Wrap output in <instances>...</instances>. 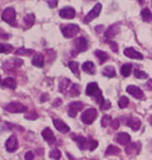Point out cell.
Returning <instances> with one entry per match:
<instances>
[{"label": "cell", "mask_w": 152, "mask_h": 160, "mask_svg": "<svg viewBox=\"0 0 152 160\" xmlns=\"http://www.w3.org/2000/svg\"><path fill=\"white\" fill-rule=\"evenodd\" d=\"M141 18L144 21H146V22H150V21H152V13L150 12L149 9L144 8V10L141 11Z\"/></svg>", "instance_id": "cell-30"}, {"label": "cell", "mask_w": 152, "mask_h": 160, "mask_svg": "<svg viewBox=\"0 0 152 160\" xmlns=\"http://www.w3.org/2000/svg\"><path fill=\"white\" fill-rule=\"evenodd\" d=\"M34 159V152L33 151H27L25 154V160H33Z\"/></svg>", "instance_id": "cell-40"}, {"label": "cell", "mask_w": 152, "mask_h": 160, "mask_svg": "<svg viewBox=\"0 0 152 160\" xmlns=\"http://www.w3.org/2000/svg\"><path fill=\"white\" fill-rule=\"evenodd\" d=\"M119 125H120V121L117 119L112 121V129H113V130L117 129V127H119Z\"/></svg>", "instance_id": "cell-42"}, {"label": "cell", "mask_w": 152, "mask_h": 160, "mask_svg": "<svg viewBox=\"0 0 152 160\" xmlns=\"http://www.w3.org/2000/svg\"><path fill=\"white\" fill-rule=\"evenodd\" d=\"M138 2H139V3H144V0H138Z\"/></svg>", "instance_id": "cell-48"}, {"label": "cell", "mask_w": 152, "mask_h": 160, "mask_svg": "<svg viewBox=\"0 0 152 160\" xmlns=\"http://www.w3.org/2000/svg\"><path fill=\"white\" fill-rule=\"evenodd\" d=\"M75 14H76V12L72 7H65L60 10V16L62 19H74Z\"/></svg>", "instance_id": "cell-13"}, {"label": "cell", "mask_w": 152, "mask_h": 160, "mask_svg": "<svg viewBox=\"0 0 152 160\" xmlns=\"http://www.w3.org/2000/svg\"><path fill=\"white\" fill-rule=\"evenodd\" d=\"M53 125H54V127H56L59 132H61V133H69V132H70V127L60 119H54Z\"/></svg>", "instance_id": "cell-12"}, {"label": "cell", "mask_w": 152, "mask_h": 160, "mask_svg": "<svg viewBox=\"0 0 152 160\" xmlns=\"http://www.w3.org/2000/svg\"><path fill=\"white\" fill-rule=\"evenodd\" d=\"M26 119H29V120H35V119H37V114H34V116H27V117H26Z\"/></svg>", "instance_id": "cell-45"}, {"label": "cell", "mask_w": 152, "mask_h": 160, "mask_svg": "<svg viewBox=\"0 0 152 160\" xmlns=\"http://www.w3.org/2000/svg\"><path fill=\"white\" fill-rule=\"evenodd\" d=\"M125 123H126V125H128L133 131H138L139 127H141V122H140L139 119H137V118H129Z\"/></svg>", "instance_id": "cell-18"}, {"label": "cell", "mask_w": 152, "mask_h": 160, "mask_svg": "<svg viewBox=\"0 0 152 160\" xmlns=\"http://www.w3.org/2000/svg\"><path fill=\"white\" fill-rule=\"evenodd\" d=\"M61 103H62V100H61V99H60V98H57V99H56V101L53 103V106H54V107H58V106H60Z\"/></svg>", "instance_id": "cell-43"}, {"label": "cell", "mask_w": 152, "mask_h": 160, "mask_svg": "<svg viewBox=\"0 0 152 160\" xmlns=\"http://www.w3.org/2000/svg\"><path fill=\"white\" fill-rule=\"evenodd\" d=\"M102 74L104 75V76H106V78H115L116 71H115V69H114V67L109 65V67H106L103 69Z\"/></svg>", "instance_id": "cell-23"}, {"label": "cell", "mask_w": 152, "mask_h": 160, "mask_svg": "<svg viewBox=\"0 0 152 160\" xmlns=\"http://www.w3.org/2000/svg\"><path fill=\"white\" fill-rule=\"evenodd\" d=\"M72 138L76 142L78 148H80V149H85V148L88 147V142H87V140H86V137L82 136V135L73 134Z\"/></svg>", "instance_id": "cell-16"}, {"label": "cell", "mask_w": 152, "mask_h": 160, "mask_svg": "<svg viewBox=\"0 0 152 160\" xmlns=\"http://www.w3.org/2000/svg\"><path fill=\"white\" fill-rule=\"evenodd\" d=\"M101 9H102L101 3H97V5L87 13V16L84 19V23H90L93 20H95L96 18H98L99 14H100V12H101Z\"/></svg>", "instance_id": "cell-6"}, {"label": "cell", "mask_w": 152, "mask_h": 160, "mask_svg": "<svg viewBox=\"0 0 152 160\" xmlns=\"http://www.w3.org/2000/svg\"><path fill=\"white\" fill-rule=\"evenodd\" d=\"M74 47L76 48V50H77L78 52L86 51L88 48L87 39H86L85 37H78V38L74 41Z\"/></svg>", "instance_id": "cell-10"}, {"label": "cell", "mask_w": 152, "mask_h": 160, "mask_svg": "<svg viewBox=\"0 0 152 160\" xmlns=\"http://www.w3.org/2000/svg\"><path fill=\"white\" fill-rule=\"evenodd\" d=\"M102 29H103V26H102V25H99V26H97V27H96L95 30H96V32H97V33H99V32H100Z\"/></svg>", "instance_id": "cell-46"}, {"label": "cell", "mask_w": 152, "mask_h": 160, "mask_svg": "<svg viewBox=\"0 0 152 160\" xmlns=\"http://www.w3.org/2000/svg\"><path fill=\"white\" fill-rule=\"evenodd\" d=\"M47 98H48V96H47V95H44V96H42V97L40 98V101H42V103H44V101L47 100Z\"/></svg>", "instance_id": "cell-47"}, {"label": "cell", "mask_w": 152, "mask_h": 160, "mask_svg": "<svg viewBox=\"0 0 152 160\" xmlns=\"http://www.w3.org/2000/svg\"><path fill=\"white\" fill-rule=\"evenodd\" d=\"M82 121L85 124H91L97 118V110L95 108H89L82 113Z\"/></svg>", "instance_id": "cell-5"}, {"label": "cell", "mask_w": 152, "mask_h": 160, "mask_svg": "<svg viewBox=\"0 0 152 160\" xmlns=\"http://www.w3.org/2000/svg\"><path fill=\"white\" fill-rule=\"evenodd\" d=\"M41 135H42V138H44L47 143H49V144H53V143L56 142V136H54L53 132H52L49 127H46L44 131L41 132Z\"/></svg>", "instance_id": "cell-15"}, {"label": "cell", "mask_w": 152, "mask_h": 160, "mask_svg": "<svg viewBox=\"0 0 152 160\" xmlns=\"http://www.w3.org/2000/svg\"><path fill=\"white\" fill-rule=\"evenodd\" d=\"M32 64L35 65V67H37V68H42L45 64L44 56L41 54H36L33 57V59H32Z\"/></svg>", "instance_id": "cell-20"}, {"label": "cell", "mask_w": 152, "mask_h": 160, "mask_svg": "<svg viewBox=\"0 0 152 160\" xmlns=\"http://www.w3.org/2000/svg\"><path fill=\"white\" fill-rule=\"evenodd\" d=\"M132 70H133L132 64H129V63L123 64L121 68V74L123 75L124 78H128L129 75H130V73H132Z\"/></svg>", "instance_id": "cell-25"}, {"label": "cell", "mask_w": 152, "mask_h": 160, "mask_svg": "<svg viewBox=\"0 0 152 160\" xmlns=\"http://www.w3.org/2000/svg\"><path fill=\"white\" fill-rule=\"evenodd\" d=\"M121 150L120 148L115 147L114 145H110L106 150V156H114V155H119Z\"/></svg>", "instance_id": "cell-27"}, {"label": "cell", "mask_w": 152, "mask_h": 160, "mask_svg": "<svg viewBox=\"0 0 152 160\" xmlns=\"http://www.w3.org/2000/svg\"><path fill=\"white\" fill-rule=\"evenodd\" d=\"M33 54V49H26V48H19L15 51V54H18V56H31Z\"/></svg>", "instance_id": "cell-31"}, {"label": "cell", "mask_w": 152, "mask_h": 160, "mask_svg": "<svg viewBox=\"0 0 152 160\" xmlns=\"http://www.w3.org/2000/svg\"><path fill=\"white\" fill-rule=\"evenodd\" d=\"M78 63L76 61H70L69 62V68L71 69L73 73H74L76 76H79V69H78Z\"/></svg>", "instance_id": "cell-28"}, {"label": "cell", "mask_w": 152, "mask_h": 160, "mask_svg": "<svg viewBox=\"0 0 152 160\" xmlns=\"http://www.w3.org/2000/svg\"><path fill=\"white\" fill-rule=\"evenodd\" d=\"M48 5L50 8H56L58 5V0H48Z\"/></svg>", "instance_id": "cell-41"}, {"label": "cell", "mask_w": 152, "mask_h": 160, "mask_svg": "<svg viewBox=\"0 0 152 160\" xmlns=\"http://www.w3.org/2000/svg\"><path fill=\"white\" fill-rule=\"evenodd\" d=\"M13 51V46L10 44H0V54H10Z\"/></svg>", "instance_id": "cell-29"}, {"label": "cell", "mask_w": 152, "mask_h": 160, "mask_svg": "<svg viewBox=\"0 0 152 160\" xmlns=\"http://www.w3.org/2000/svg\"><path fill=\"white\" fill-rule=\"evenodd\" d=\"M151 5H152V2H151Z\"/></svg>", "instance_id": "cell-50"}, {"label": "cell", "mask_w": 152, "mask_h": 160, "mask_svg": "<svg viewBox=\"0 0 152 160\" xmlns=\"http://www.w3.org/2000/svg\"><path fill=\"white\" fill-rule=\"evenodd\" d=\"M146 86H147L148 89H151L152 90V78H150V80L148 81L147 84H146Z\"/></svg>", "instance_id": "cell-44"}, {"label": "cell", "mask_w": 152, "mask_h": 160, "mask_svg": "<svg viewBox=\"0 0 152 160\" xmlns=\"http://www.w3.org/2000/svg\"><path fill=\"white\" fill-rule=\"evenodd\" d=\"M86 94H87L88 96H90V97H95L96 101H97V103H99V105H101V103L104 101L100 88L98 87V84L95 82L89 83L87 85V87H86Z\"/></svg>", "instance_id": "cell-1"}, {"label": "cell", "mask_w": 152, "mask_h": 160, "mask_svg": "<svg viewBox=\"0 0 152 160\" xmlns=\"http://www.w3.org/2000/svg\"><path fill=\"white\" fill-rule=\"evenodd\" d=\"M80 31L79 26L77 24H63L61 25V32L65 38H72L78 32Z\"/></svg>", "instance_id": "cell-3"}, {"label": "cell", "mask_w": 152, "mask_h": 160, "mask_svg": "<svg viewBox=\"0 0 152 160\" xmlns=\"http://www.w3.org/2000/svg\"><path fill=\"white\" fill-rule=\"evenodd\" d=\"M108 43H109V45H110V47H111V49L113 50L114 52L119 51V46H117L116 43H114V41H112V40H108Z\"/></svg>", "instance_id": "cell-39"}, {"label": "cell", "mask_w": 152, "mask_h": 160, "mask_svg": "<svg viewBox=\"0 0 152 160\" xmlns=\"http://www.w3.org/2000/svg\"><path fill=\"white\" fill-rule=\"evenodd\" d=\"M110 108H111V101L108 100V99H104V101L100 105V109L101 110H108Z\"/></svg>", "instance_id": "cell-37"}, {"label": "cell", "mask_w": 152, "mask_h": 160, "mask_svg": "<svg viewBox=\"0 0 152 160\" xmlns=\"http://www.w3.org/2000/svg\"><path fill=\"white\" fill-rule=\"evenodd\" d=\"M124 54L128 58H132V59H138V60L144 59L142 54H140L139 51L135 50L134 48H126V49L124 50Z\"/></svg>", "instance_id": "cell-14"}, {"label": "cell", "mask_w": 152, "mask_h": 160, "mask_svg": "<svg viewBox=\"0 0 152 160\" xmlns=\"http://www.w3.org/2000/svg\"><path fill=\"white\" fill-rule=\"evenodd\" d=\"M24 24H25V29H29L35 23V14L34 13H29L27 16L24 18Z\"/></svg>", "instance_id": "cell-22"}, {"label": "cell", "mask_w": 152, "mask_h": 160, "mask_svg": "<svg viewBox=\"0 0 152 160\" xmlns=\"http://www.w3.org/2000/svg\"><path fill=\"white\" fill-rule=\"evenodd\" d=\"M0 84H1V76H0Z\"/></svg>", "instance_id": "cell-49"}, {"label": "cell", "mask_w": 152, "mask_h": 160, "mask_svg": "<svg viewBox=\"0 0 152 160\" xmlns=\"http://www.w3.org/2000/svg\"><path fill=\"white\" fill-rule=\"evenodd\" d=\"M5 109L8 112H11V113H23V112L27 111V107L22 105L21 103H18V101H13V103H8L5 107Z\"/></svg>", "instance_id": "cell-4"}, {"label": "cell", "mask_w": 152, "mask_h": 160, "mask_svg": "<svg viewBox=\"0 0 152 160\" xmlns=\"http://www.w3.org/2000/svg\"><path fill=\"white\" fill-rule=\"evenodd\" d=\"M151 123H152V121H151Z\"/></svg>", "instance_id": "cell-51"}, {"label": "cell", "mask_w": 152, "mask_h": 160, "mask_svg": "<svg viewBox=\"0 0 152 160\" xmlns=\"http://www.w3.org/2000/svg\"><path fill=\"white\" fill-rule=\"evenodd\" d=\"M84 105L80 101H73L69 105V110H67V114L71 117V118H75L77 116V113L83 109Z\"/></svg>", "instance_id": "cell-7"}, {"label": "cell", "mask_w": 152, "mask_h": 160, "mask_svg": "<svg viewBox=\"0 0 152 160\" xmlns=\"http://www.w3.org/2000/svg\"><path fill=\"white\" fill-rule=\"evenodd\" d=\"M126 92L128 94H130L133 97H135V98H137V99H142V98H144V93H142V90L140 89L139 87H137V86H135V85L127 86Z\"/></svg>", "instance_id": "cell-11"}, {"label": "cell", "mask_w": 152, "mask_h": 160, "mask_svg": "<svg viewBox=\"0 0 152 160\" xmlns=\"http://www.w3.org/2000/svg\"><path fill=\"white\" fill-rule=\"evenodd\" d=\"M95 56L96 57H98V59L100 60V63H104L109 58L108 54L102 51V50H95Z\"/></svg>", "instance_id": "cell-26"}, {"label": "cell", "mask_w": 152, "mask_h": 160, "mask_svg": "<svg viewBox=\"0 0 152 160\" xmlns=\"http://www.w3.org/2000/svg\"><path fill=\"white\" fill-rule=\"evenodd\" d=\"M79 94H80V88H79V86H78L77 84H73V85L71 86L70 95L72 96V97H76V96H78Z\"/></svg>", "instance_id": "cell-32"}, {"label": "cell", "mask_w": 152, "mask_h": 160, "mask_svg": "<svg viewBox=\"0 0 152 160\" xmlns=\"http://www.w3.org/2000/svg\"><path fill=\"white\" fill-rule=\"evenodd\" d=\"M128 103H129V100H128V98H127L126 96H122L121 98H120V100H119V107L120 108H122V109H124V108H126V107L128 106Z\"/></svg>", "instance_id": "cell-33"}, {"label": "cell", "mask_w": 152, "mask_h": 160, "mask_svg": "<svg viewBox=\"0 0 152 160\" xmlns=\"http://www.w3.org/2000/svg\"><path fill=\"white\" fill-rule=\"evenodd\" d=\"M70 86H71V81L69 78H62L59 83V90L61 93H65Z\"/></svg>", "instance_id": "cell-24"}, {"label": "cell", "mask_w": 152, "mask_h": 160, "mask_svg": "<svg viewBox=\"0 0 152 160\" xmlns=\"http://www.w3.org/2000/svg\"><path fill=\"white\" fill-rule=\"evenodd\" d=\"M15 16H16L15 9L12 8V7H10V8H7L2 12L1 19H2L3 22L10 24L11 26L14 27V26H18V23H16V21H15Z\"/></svg>", "instance_id": "cell-2"}, {"label": "cell", "mask_w": 152, "mask_h": 160, "mask_svg": "<svg viewBox=\"0 0 152 160\" xmlns=\"http://www.w3.org/2000/svg\"><path fill=\"white\" fill-rule=\"evenodd\" d=\"M49 157L51 159H54V160H59L61 158V151L59 149H53L49 152Z\"/></svg>", "instance_id": "cell-35"}, {"label": "cell", "mask_w": 152, "mask_h": 160, "mask_svg": "<svg viewBox=\"0 0 152 160\" xmlns=\"http://www.w3.org/2000/svg\"><path fill=\"white\" fill-rule=\"evenodd\" d=\"M134 75H135V78H141V80H144V78H148V74H147V73L144 72V71L138 70V69H135V70H134Z\"/></svg>", "instance_id": "cell-34"}, {"label": "cell", "mask_w": 152, "mask_h": 160, "mask_svg": "<svg viewBox=\"0 0 152 160\" xmlns=\"http://www.w3.org/2000/svg\"><path fill=\"white\" fill-rule=\"evenodd\" d=\"M18 147H19L18 138H16L15 135H11L7 140V142H5V149H7L8 152H13L18 149Z\"/></svg>", "instance_id": "cell-9"}, {"label": "cell", "mask_w": 152, "mask_h": 160, "mask_svg": "<svg viewBox=\"0 0 152 160\" xmlns=\"http://www.w3.org/2000/svg\"><path fill=\"white\" fill-rule=\"evenodd\" d=\"M1 86L3 88H10V89H15L16 82L13 78H7L1 82Z\"/></svg>", "instance_id": "cell-21"}, {"label": "cell", "mask_w": 152, "mask_h": 160, "mask_svg": "<svg viewBox=\"0 0 152 160\" xmlns=\"http://www.w3.org/2000/svg\"><path fill=\"white\" fill-rule=\"evenodd\" d=\"M115 140L119 144L125 145V146H126V145H128V143L130 142V135H128L127 133L122 132V133H119V134L116 135Z\"/></svg>", "instance_id": "cell-17"}, {"label": "cell", "mask_w": 152, "mask_h": 160, "mask_svg": "<svg viewBox=\"0 0 152 160\" xmlns=\"http://www.w3.org/2000/svg\"><path fill=\"white\" fill-rule=\"evenodd\" d=\"M98 144H99V143L97 142V141L90 140V141H89V143H88V149L93 151V150H95L96 148L98 147Z\"/></svg>", "instance_id": "cell-38"}, {"label": "cell", "mask_w": 152, "mask_h": 160, "mask_svg": "<svg viewBox=\"0 0 152 160\" xmlns=\"http://www.w3.org/2000/svg\"><path fill=\"white\" fill-rule=\"evenodd\" d=\"M120 23L113 24V25L109 26L106 31L104 32V37L106 38V40H111L113 37H115V35H117V33L120 32Z\"/></svg>", "instance_id": "cell-8"}, {"label": "cell", "mask_w": 152, "mask_h": 160, "mask_svg": "<svg viewBox=\"0 0 152 160\" xmlns=\"http://www.w3.org/2000/svg\"><path fill=\"white\" fill-rule=\"evenodd\" d=\"M82 69H83L84 72L88 73V74L93 75V74H95L96 73V67H95V64H93V62H91V61L84 62L83 65H82Z\"/></svg>", "instance_id": "cell-19"}, {"label": "cell", "mask_w": 152, "mask_h": 160, "mask_svg": "<svg viewBox=\"0 0 152 160\" xmlns=\"http://www.w3.org/2000/svg\"><path fill=\"white\" fill-rule=\"evenodd\" d=\"M110 122H111V117L110 116H103L102 117V120H101V125H102V127H106L110 124Z\"/></svg>", "instance_id": "cell-36"}]
</instances>
